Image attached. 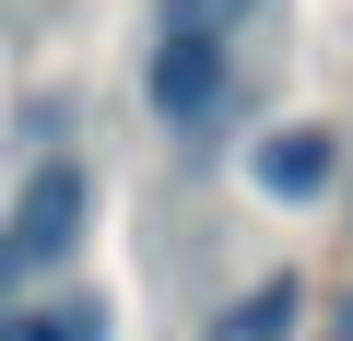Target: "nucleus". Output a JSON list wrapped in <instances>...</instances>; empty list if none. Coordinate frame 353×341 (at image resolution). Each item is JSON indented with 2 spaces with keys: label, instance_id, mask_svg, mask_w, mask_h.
I'll use <instances>...</instances> for the list:
<instances>
[{
  "label": "nucleus",
  "instance_id": "nucleus-1",
  "mask_svg": "<svg viewBox=\"0 0 353 341\" xmlns=\"http://www.w3.org/2000/svg\"><path fill=\"white\" fill-rule=\"evenodd\" d=\"M224 83H236V48L212 24H165V48H153V118L165 130H212L224 118Z\"/></svg>",
  "mask_w": 353,
  "mask_h": 341
},
{
  "label": "nucleus",
  "instance_id": "nucleus-2",
  "mask_svg": "<svg viewBox=\"0 0 353 341\" xmlns=\"http://www.w3.org/2000/svg\"><path fill=\"white\" fill-rule=\"evenodd\" d=\"M83 224H94V177H83V165H36L24 200H12V224H0V247H12L24 271H59L83 247Z\"/></svg>",
  "mask_w": 353,
  "mask_h": 341
},
{
  "label": "nucleus",
  "instance_id": "nucleus-3",
  "mask_svg": "<svg viewBox=\"0 0 353 341\" xmlns=\"http://www.w3.org/2000/svg\"><path fill=\"white\" fill-rule=\"evenodd\" d=\"M330 165H341V141H330V130H306V118H294V130H271V141H259V153H248V177H259V189H271V200H318V189H330Z\"/></svg>",
  "mask_w": 353,
  "mask_h": 341
},
{
  "label": "nucleus",
  "instance_id": "nucleus-4",
  "mask_svg": "<svg viewBox=\"0 0 353 341\" xmlns=\"http://www.w3.org/2000/svg\"><path fill=\"white\" fill-rule=\"evenodd\" d=\"M294 318H306V294H294V271H271L212 318V341H294Z\"/></svg>",
  "mask_w": 353,
  "mask_h": 341
},
{
  "label": "nucleus",
  "instance_id": "nucleus-5",
  "mask_svg": "<svg viewBox=\"0 0 353 341\" xmlns=\"http://www.w3.org/2000/svg\"><path fill=\"white\" fill-rule=\"evenodd\" d=\"M0 341H106V306H94V294H59V306H0Z\"/></svg>",
  "mask_w": 353,
  "mask_h": 341
},
{
  "label": "nucleus",
  "instance_id": "nucleus-6",
  "mask_svg": "<svg viewBox=\"0 0 353 341\" xmlns=\"http://www.w3.org/2000/svg\"><path fill=\"white\" fill-rule=\"evenodd\" d=\"M12 282H24V259H12V247H0V306H12Z\"/></svg>",
  "mask_w": 353,
  "mask_h": 341
},
{
  "label": "nucleus",
  "instance_id": "nucleus-7",
  "mask_svg": "<svg viewBox=\"0 0 353 341\" xmlns=\"http://www.w3.org/2000/svg\"><path fill=\"white\" fill-rule=\"evenodd\" d=\"M341 329H353V306H341Z\"/></svg>",
  "mask_w": 353,
  "mask_h": 341
}]
</instances>
